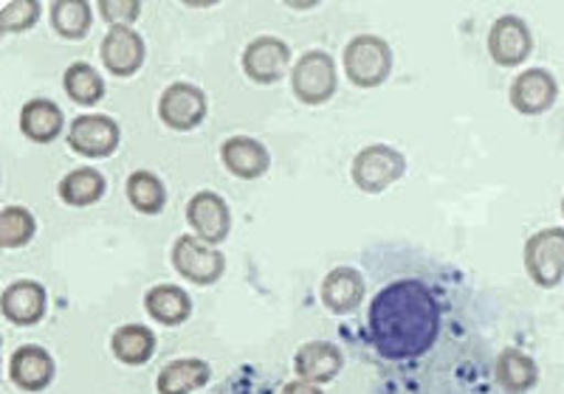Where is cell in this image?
<instances>
[{"label":"cell","mask_w":564,"mask_h":394,"mask_svg":"<svg viewBox=\"0 0 564 394\" xmlns=\"http://www.w3.org/2000/svg\"><path fill=\"white\" fill-rule=\"evenodd\" d=\"M367 330L384 361H415L441 336V302L426 282L395 280L376 293Z\"/></svg>","instance_id":"cell-1"},{"label":"cell","mask_w":564,"mask_h":394,"mask_svg":"<svg viewBox=\"0 0 564 394\" xmlns=\"http://www.w3.org/2000/svg\"><path fill=\"white\" fill-rule=\"evenodd\" d=\"M341 68L356 88H379L392 74V48L379 34H359L345 45Z\"/></svg>","instance_id":"cell-2"},{"label":"cell","mask_w":564,"mask_h":394,"mask_svg":"<svg viewBox=\"0 0 564 394\" xmlns=\"http://www.w3.org/2000/svg\"><path fill=\"white\" fill-rule=\"evenodd\" d=\"M336 90H339V68L336 59L322 48L305 52L291 68V94L296 96V102L319 108L334 99Z\"/></svg>","instance_id":"cell-3"},{"label":"cell","mask_w":564,"mask_h":394,"mask_svg":"<svg viewBox=\"0 0 564 394\" xmlns=\"http://www.w3.org/2000/svg\"><path fill=\"white\" fill-rule=\"evenodd\" d=\"M406 175V155L390 144H370L356 153L350 178L365 195H381Z\"/></svg>","instance_id":"cell-4"},{"label":"cell","mask_w":564,"mask_h":394,"mask_svg":"<svg viewBox=\"0 0 564 394\" xmlns=\"http://www.w3.org/2000/svg\"><path fill=\"white\" fill-rule=\"evenodd\" d=\"M175 274L198 287H212L226 274V256L195 234H181L170 251Z\"/></svg>","instance_id":"cell-5"},{"label":"cell","mask_w":564,"mask_h":394,"mask_svg":"<svg viewBox=\"0 0 564 394\" xmlns=\"http://www.w3.org/2000/svg\"><path fill=\"white\" fill-rule=\"evenodd\" d=\"M525 271L531 282L542 291H553L564 280V229L551 226L525 240Z\"/></svg>","instance_id":"cell-6"},{"label":"cell","mask_w":564,"mask_h":394,"mask_svg":"<svg viewBox=\"0 0 564 394\" xmlns=\"http://www.w3.org/2000/svg\"><path fill=\"white\" fill-rule=\"evenodd\" d=\"M209 113V99L193 83H173L159 96V119L175 133H193Z\"/></svg>","instance_id":"cell-7"},{"label":"cell","mask_w":564,"mask_h":394,"mask_svg":"<svg viewBox=\"0 0 564 394\" xmlns=\"http://www.w3.org/2000/svg\"><path fill=\"white\" fill-rule=\"evenodd\" d=\"M122 144L119 121L105 113H85L68 124V146L83 158H110Z\"/></svg>","instance_id":"cell-8"},{"label":"cell","mask_w":564,"mask_h":394,"mask_svg":"<svg viewBox=\"0 0 564 394\" xmlns=\"http://www.w3.org/2000/svg\"><path fill=\"white\" fill-rule=\"evenodd\" d=\"M243 74L257 85H276L291 68V48L274 34H260L243 48Z\"/></svg>","instance_id":"cell-9"},{"label":"cell","mask_w":564,"mask_h":394,"mask_svg":"<svg viewBox=\"0 0 564 394\" xmlns=\"http://www.w3.org/2000/svg\"><path fill=\"white\" fill-rule=\"evenodd\" d=\"M99 57H102L108 74H113L116 79H130L139 74L148 59V45L133 26H113L102 37Z\"/></svg>","instance_id":"cell-10"},{"label":"cell","mask_w":564,"mask_h":394,"mask_svg":"<svg viewBox=\"0 0 564 394\" xmlns=\"http://www.w3.org/2000/svg\"><path fill=\"white\" fill-rule=\"evenodd\" d=\"M488 54L500 68H517L533 54L531 26L520 14H502L488 32Z\"/></svg>","instance_id":"cell-11"},{"label":"cell","mask_w":564,"mask_h":394,"mask_svg":"<svg viewBox=\"0 0 564 394\" xmlns=\"http://www.w3.org/2000/svg\"><path fill=\"white\" fill-rule=\"evenodd\" d=\"M186 223H189L198 240L209 242V245H220L231 231V211L218 191L200 189L186 204Z\"/></svg>","instance_id":"cell-12"},{"label":"cell","mask_w":564,"mask_h":394,"mask_svg":"<svg viewBox=\"0 0 564 394\" xmlns=\"http://www.w3.org/2000/svg\"><path fill=\"white\" fill-rule=\"evenodd\" d=\"M558 83L547 68H528L508 88V102L522 116H542L556 105Z\"/></svg>","instance_id":"cell-13"},{"label":"cell","mask_w":564,"mask_h":394,"mask_svg":"<svg viewBox=\"0 0 564 394\" xmlns=\"http://www.w3.org/2000/svg\"><path fill=\"white\" fill-rule=\"evenodd\" d=\"M57 363L40 343H23L9 358V381L26 394H40L54 383Z\"/></svg>","instance_id":"cell-14"},{"label":"cell","mask_w":564,"mask_h":394,"mask_svg":"<svg viewBox=\"0 0 564 394\" xmlns=\"http://www.w3.org/2000/svg\"><path fill=\"white\" fill-rule=\"evenodd\" d=\"M0 310L3 318L14 327H37L48 313V293L40 282L18 280L7 285L0 296Z\"/></svg>","instance_id":"cell-15"},{"label":"cell","mask_w":564,"mask_h":394,"mask_svg":"<svg viewBox=\"0 0 564 394\" xmlns=\"http://www.w3.org/2000/svg\"><path fill=\"white\" fill-rule=\"evenodd\" d=\"M365 276H361L359 267L352 265H339L334 271H327L319 285L322 305L334 316H350L352 310H359V305L365 302Z\"/></svg>","instance_id":"cell-16"},{"label":"cell","mask_w":564,"mask_h":394,"mask_svg":"<svg viewBox=\"0 0 564 394\" xmlns=\"http://www.w3.org/2000/svg\"><path fill=\"white\" fill-rule=\"evenodd\" d=\"M220 161L226 172H231L240 180L263 178L271 169V153L263 141L251 139V135H229L220 144Z\"/></svg>","instance_id":"cell-17"},{"label":"cell","mask_w":564,"mask_h":394,"mask_svg":"<svg viewBox=\"0 0 564 394\" xmlns=\"http://www.w3.org/2000/svg\"><path fill=\"white\" fill-rule=\"evenodd\" d=\"M341 366H345V355H341V350L334 341H308L294 352L296 377L316 383V386L336 381Z\"/></svg>","instance_id":"cell-18"},{"label":"cell","mask_w":564,"mask_h":394,"mask_svg":"<svg viewBox=\"0 0 564 394\" xmlns=\"http://www.w3.org/2000/svg\"><path fill=\"white\" fill-rule=\"evenodd\" d=\"M65 113L52 99H29L20 110V133L32 144H52L63 135Z\"/></svg>","instance_id":"cell-19"},{"label":"cell","mask_w":564,"mask_h":394,"mask_svg":"<svg viewBox=\"0 0 564 394\" xmlns=\"http://www.w3.org/2000/svg\"><path fill=\"white\" fill-rule=\"evenodd\" d=\"M144 310L161 327H181L193 316V296L178 285H153L144 293Z\"/></svg>","instance_id":"cell-20"},{"label":"cell","mask_w":564,"mask_h":394,"mask_svg":"<svg viewBox=\"0 0 564 394\" xmlns=\"http://www.w3.org/2000/svg\"><path fill=\"white\" fill-rule=\"evenodd\" d=\"M494 375H497V386L506 394H528L539 383V363L528 352L517 350V347H506L497 355Z\"/></svg>","instance_id":"cell-21"},{"label":"cell","mask_w":564,"mask_h":394,"mask_svg":"<svg viewBox=\"0 0 564 394\" xmlns=\"http://www.w3.org/2000/svg\"><path fill=\"white\" fill-rule=\"evenodd\" d=\"M212 377V366L204 358H175L155 377L159 394H193L204 388Z\"/></svg>","instance_id":"cell-22"},{"label":"cell","mask_w":564,"mask_h":394,"mask_svg":"<svg viewBox=\"0 0 564 394\" xmlns=\"http://www.w3.org/2000/svg\"><path fill=\"white\" fill-rule=\"evenodd\" d=\"M108 191V180L94 166H79L63 175L57 184V195L65 206L70 209H88V206L99 204Z\"/></svg>","instance_id":"cell-23"},{"label":"cell","mask_w":564,"mask_h":394,"mask_svg":"<svg viewBox=\"0 0 564 394\" xmlns=\"http://www.w3.org/2000/svg\"><path fill=\"white\" fill-rule=\"evenodd\" d=\"M159 338L144 325H122L110 336V352L124 366H144L153 361Z\"/></svg>","instance_id":"cell-24"},{"label":"cell","mask_w":564,"mask_h":394,"mask_svg":"<svg viewBox=\"0 0 564 394\" xmlns=\"http://www.w3.org/2000/svg\"><path fill=\"white\" fill-rule=\"evenodd\" d=\"M124 195L139 215H161L167 206V186L150 169H135L124 184Z\"/></svg>","instance_id":"cell-25"},{"label":"cell","mask_w":564,"mask_h":394,"mask_svg":"<svg viewBox=\"0 0 564 394\" xmlns=\"http://www.w3.org/2000/svg\"><path fill=\"white\" fill-rule=\"evenodd\" d=\"M48 20L63 40H85L94 26V9L85 0H54L48 7Z\"/></svg>","instance_id":"cell-26"},{"label":"cell","mask_w":564,"mask_h":394,"mask_svg":"<svg viewBox=\"0 0 564 394\" xmlns=\"http://www.w3.org/2000/svg\"><path fill=\"white\" fill-rule=\"evenodd\" d=\"M63 88L68 94L70 102L83 105V108H94L105 99V79L99 77V70L88 63H74L65 68Z\"/></svg>","instance_id":"cell-27"},{"label":"cell","mask_w":564,"mask_h":394,"mask_svg":"<svg viewBox=\"0 0 564 394\" xmlns=\"http://www.w3.org/2000/svg\"><path fill=\"white\" fill-rule=\"evenodd\" d=\"M37 234V220L26 206H3L0 209V249H26Z\"/></svg>","instance_id":"cell-28"},{"label":"cell","mask_w":564,"mask_h":394,"mask_svg":"<svg viewBox=\"0 0 564 394\" xmlns=\"http://www.w3.org/2000/svg\"><path fill=\"white\" fill-rule=\"evenodd\" d=\"M40 18H43V3L37 0H9L0 9V32L23 34L37 26Z\"/></svg>","instance_id":"cell-29"},{"label":"cell","mask_w":564,"mask_h":394,"mask_svg":"<svg viewBox=\"0 0 564 394\" xmlns=\"http://www.w3.org/2000/svg\"><path fill=\"white\" fill-rule=\"evenodd\" d=\"M97 12L102 14V20L110 29L113 26H130L135 23L141 14L139 0H99Z\"/></svg>","instance_id":"cell-30"},{"label":"cell","mask_w":564,"mask_h":394,"mask_svg":"<svg viewBox=\"0 0 564 394\" xmlns=\"http://www.w3.org/2000/svg\"><path fill=\"white\" fill-rule=\"evenodd\" d=\"M280 394H325V392H322V388L316 386V383L300 381V377H296V381L285 383V386L280 388Z\"/></svg>","instance_id":"cell-31"},{"label":"cell","mask_w":564,"mask_h":394,"mask_svg":"<svg viewBox=\"0 0 564 394\" xmlns=\"http://www.w3.org/2000/svg\"><path fill=\"white\" fill-rule=\"evenodd\" d=\"M562 217H564V197H562Z\"/></svg>","instance_id":"cell-32"}]
</instances>
